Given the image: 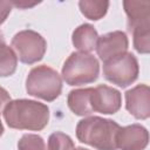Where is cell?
<instances>
[{"label": "cell", "instance_id": "1", "mask_svg": "<svg viewBox=\"0 0 150 150\" xmlns=\"http://www.w3.org/2000/svg\"><path fill=\"white\" fill-rule=\"evenodd\" d=\"M4 118L12 129L40 131L48 124L49 109L45 103L34 100H14L6 105Z\"/></svg>", "mask_w": 150, "mask_h": 150}, {"label": "cell", "instance_id": "2", "mask_svg": "<svg viewBox=\"0 0 150 150\" xmlns=\"http://www.w3.org/2000/svg\"><path fill=\"white\" fill-rule=\"evenodd\" d=\"M120 124L100 116H88L79 121L76 137L80 142L97 150H117L116 136Z\"/></svg>", "mask_w": 150, "mask_h": 150}, {"label": "cell", "instance_id": "3", "mask_svg": "<svg viewBox=\"0 0 150 150\" xmlns=\"http://www.w3.org/2000/svg\"><path fill=\"white\" fill-rule=\"evenodd\" d=\"M26 91L30 96L52 102L61 95L62 77L47 64L36 66L27 75Z\"/></svg>", "mask_w": 150, "mask_h": 150}, {"label": "cell", "instance_id": "4", "mask_svg": "<svg viewBox=\"0 0 150 150\" xmlns=\"http://www.w3.org/2000/svg\"><path fill=\"white\" fill-rule=\"evenodd\" d=\"M98 74V60L89 53L74 52L62 66V79L69 86L93 83L97 80Z\"/></svg>", "mask_w": 150, "mask_h": 150}, {"label": "cell", "instance_id": "5", "mask_svg": "<svg viewBox=\"0 0 150 150\" xmlns=\"http://www.w3.org/2000/svg\"><path fill=\"white\" fill-rule=\"evenodd\" d=\"M138 61L136 56L129 52H125L103 62L104 79L122 88L134 83L138 77Z\"/></svg>", "mask_w": 150, "mask_h": 150}, {"label": "cell", "instance_id": "6", "mask_svg": "<svg viewBox=\"0 0 150 150\" xmlns=\"http://www.w3.org/2000/svg\"><path fill=\"white\" fill-rule=\"evenodd\" d=\"M11 45L18 60L26 64H33L42 60L47 49L45 38L32 29H25L16 33L13 36Z\"/></svg>", "mask_w": 150, "mask_h": 150}, {"label": "cell", "instance_id": "7", "mask_svg": "<svg viewBox=\"0 0 150 150\" xmlns=\"http://www.w3.org/2000/svg\"><path fill=\"white\" fill-rule=\"evenodd\" d=\"M90 103L93 111L110 115L120 110L122 104V96L117 89L105 84H100L93 88Z\"/></svg>", "mask_w": 150, "mask_h": 150}, {"label": "cell", "instance_id": "8", "mask_svg": "<svg viewBox=\"0 0 150 150\" xmlns=\"http://www.w3.org/2000/svg\"><path fill=\"white\" fill-rule=\"evenodd\" d=\"M129 41L127 34L122 30H114L98 36L96 52L98 57L104 62L128 50Z\"/></svg>", "mask_w": 150, "mask_h": 150}, {"label": "cell", "instance_id": "9", "mask_svg": "<svg viewBox=\"0 0 150 150\" xmlns=\"http://www.w3.org/2000/svg\"><path fill=\"white\" fill-rule=\"evenodd\" d=\"M125 108L137 120L150 116V89L146 84H137L125 91Z\"/></svg>", "mask_w": 150, "mask_h": 150}, {"label": "cell", "instance_id": "10", "mask_svg": "<svg viewBox=\"0 0 150 150\" xmlns=\"http://www.w3.org/2000/svg\"><path fill=\"white\" fill-rule=\"evenodd\" d=\"M149 142V132L141 124H131L120 128L116 136L117 149L144 150Z\"/></svg>", "mask_w": 150, "mask_h": 150}, {"label": "cell", "instance_id": "11", "mask_svg": "<svg viewBox=\"0 0 150 150\" xmlns=\"http://www.w3.org/2000/svg\"><path fill=\"white\" fill-rule=\"evenodd\" d=\"M123 7L128 16V30L135 28L150 27V1H123Z\"/></svg>", "mask_w": 150, "mask_h": 150}, {"label": "cell", "instance_id": "12", "mask_svg": "<svg viewBox=\"0 0 150 150\" xmlns=\"http://www.w3.org/2000/svg\"><path fill=\"white\" fill-rule=\"evenodd\" d=\"M98 40V34L93 25L90 23H82L75 30L71 35V42L74 47L81 52V53H89L96 49Z\"/></svg>", "mask_w": 150, "mask_h": 150}, {"label": "cell", "instance_id": "13", "mask_svg": "<svg viewBox=\"0 0 150 150\" xmlns=\"http://www.w3.org/2000/svg\"><path fill=\"white\" fill-rule=\"evenodd\" d=\"M93 88H84V89H74L70 90L68 94L67 103L69 109L77 116H89L91 115L93 108L90 103V95Z\"/></svg>", "mask_w": 150, "mask_h": 150}, {"label": "cell", "instance_id": "14", "mask_svg": "<svg viewBox=\"0 0 150 150\" xmlns=\"http://www.w3.org/2000/svg\"><path fill=\"white\" fill-rule=\"evenodd\" d=\"M18 56L12 47L5 42L0 43V77H7L15 73Z\"/></svg>", "mask_w": 150, "mask_h": 150}, {"label": "cell", "instance_id": "15", "mask_svg": "<svg viewBox=\"0 0 150 150\" xmlns=\"http://www.w3.org/2000/svg\"><path fill=\"white\" fill-rule=\"evenodd\" d=\"M81 13L89 20L96 21L102 19L108 11L109 1H96V0H81L79 1Z\"/></svg>", "mask_w": 150, "mask_h": 150}, {"label": "cell", "instance_id": "16", "mask_svg": "<svg viewBox=\"0 0 150 150\" xmlns=\"http://www.w3.org/2000/svg\"><path fill=\"white\" fill-rule=\"evenodd\" d=\"M134 48L141 54H148L150 52V27L135 28L132 32Z\"/></svg>", "mask_w": 150, "mask_h": 150}, {"label": "cell", "instance_id": "17", "mask_svg": "<svg viewBox=\"0 0 150 150\" xmlns=\"http://www.w3.org/2000/svg\"><path fill=\"white\" fill-rule=\"evenodd\" d=\"M48 150H75V144L68 135L55 131L48 138Z\"/></svg>", "mask_w": 150, "mask_h": 150}, {"label": "cell", "instance_id": "18", "mask_svg": "<svg viewBox=\"0 0 150 150\" xmlns=\"http://www.w3.org/2000/svg\"><path fill=\"white\" fill-rule=\"evenodd\" d=\"M19 150H46L45 141L35 134H25L18 142Z\"/></svg>", "mask_w": 150, "mask_h": 150}, {"label": "cell", "instance_id": "19", "mask_svg": "<svg viewBox=\"0 0 150 150\" xmlns=\"http://www.w3.org/2000/svg\"><path fill=\"white\" fill-rule=\"evenodd\" d=\"M12 11V2L9 1H0V26L6 21L7 16Z\"/></svg>", "mask_w": 150, "mask_h": 150}, {"label": "cell", "instance_id": "20", "mask_svg": "<svg viewBox=\"0 0 150 150\" xmlns=\"http://www.w3.org/2000/svg\"><path fill=\"white\" fill-rule=\"evenodd\" d=\"M11 101H12V100H11V96H9L8 91H7L5 88H2V87L0 86V112L5 110L6 105H7Z\"/></svg>", "mask_w": 150, "mask_h": 150}, {"label": "cell", "instance_id": "21", "mask_svg": "<svg viewBox=\"0 0 150 150\" xmlns=\"http://www.w3.org/2000/svg\"><path fill=\"white\" fill-rule=\"evenodd\" d=\"M36 4H39V2H27V1H25V0H22V1H12V6H15V7H18V8H22V9H25V8H27V7H33L34 5H36Z\"/></svg>", "mask_w": 150, "mask_h": 150}, {"label": "cell", "instance_id": "22", "mask_svg": "<svg viewBox=\"0 0 150 150\" xmlns=\"http://www.w3.org/2000/svg\"><path fill=\"white\" fill-rule=\"evenodd\" d=\"M4 134V125H2V122H1V120H0V136Z\"/></svg>", "mask_w": 150, "mask_h": 150}, {"label": "cell", "instance_id": "23", "mask_svg": "<svg viewBox=\"0 0 150 150\" xmlns=\"http://www.w3.org/2000/svg\"><path fill=\"white\" fill-rule=\"evenodd\" d=\"M5 42V39H4V35H2V33L0 32V43H4Z\"/></svg>", "mask_w": 150, "mask_h": 150}, {"label": "cell", "instance_id": "24", "mask_svg": "<svg viewBox=\"0 0 150 150\" xmlns=\"http://www.w3.org/2000/svg\"><path fill=\"white\" fill-rule=\"evenodd\" d=\"M75 150H88L86 148H82V146H79V148H75Z\"/></svg>", "mask_w": 150, "mask_h": 150}]
</instances>
